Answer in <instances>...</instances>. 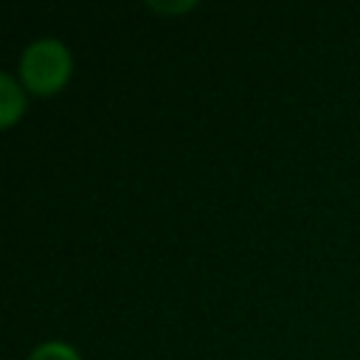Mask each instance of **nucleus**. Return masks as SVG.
I'll return each instance as SVG.
<instances>
[{"label":"nucleus","instance_id":"1","mask_svg":"<svg viewBox=\"0 0 360 360\" xmlns=\"http://www.w3.org/2000/svg\"><path fill=\"white\" fill-rule=\"evenodd\" d=\"M70 51L62 39H34L20 56V76L31 93L51 96L70 79Z\"/></svg>","mask_w":360,"mask_h":360},{"label":"nucleus","instance_id":"2","mask_svg":"<svg viewBox=\"0 0 360 360\" xmlns=\"http://www.w3.org/2000/svg\"><path fill=\"white\" fill-rule=\"evenodd\" d=\"M25 110V96L11 73H0V124L8 127Z\"/></svg>","mask_w":360,"mask_h":360},{"label":"nucleus","instance_id":"3","mask_svg":"<svg viewBox=\"0 0 360 360\" xmlns=\"http://www.w3.org/2000/svg\"><path fill=\"white\" fill-rule=\"evenodd\" d=\"M28 360H82V357L73 346H68L62 340H45L31 352Z\"/></svg>","mask_w":360,"mask_h":360}]
</instances>
